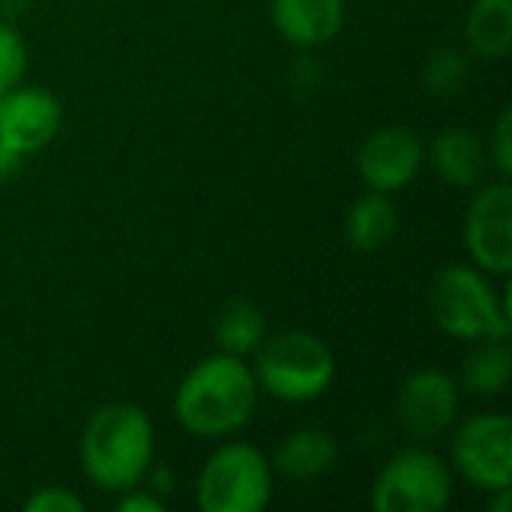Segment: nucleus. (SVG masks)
I'll return each mask as SVG.
<instances>
[{
  "instance_id": "nucleus-1",
  "label": "nucleus",
  "mask_w": 512,
  "mask_h": 512,
  "mask_svg": "<svg viewBox=\"0 0 512 512\" xmlns=\"http://www.w3.org/2000/svg\"><path fill=\"white\" fill-rule=\"evenodd\" d=\"M258 402L255 372L234 354L201 360L180 384L174 411L177 420L201 438L231 435L249 423Z\"/></svg>"
},
{
  "instance_id": "nucleus-2",
  "label": "nucleus",
  "mask_w": 512,
  "mask_h": 512,
  "mask_svg": "<svg viewBox=\"0 0 512 512\" xmlns=\"http://www.w3.org/2000/svg\"><path fill=\"white\" fill-rule=\"evenodd\" d=\"M153 459V426L138 405L99 408L81 438L87 477L108 492H129L147 474Z\"/></svg>"
},
{
  "instance_id": "nucleus-3",
  "label": "nucleus",
  "mask_w": 512,
  "mask_h": 512,
  "mask_svg": "<svg viewBox=\"0 0 512 512\" xmlns=\"http://www.w3.org/2000/svg\"><path fill=\"white\" fill-rule=\"evenodd\" d=\"M429 306L438 327L456 339L483 342L510 336V306L492 288V282L462 264L438 270Z\"/></svg>"
},
{
  "instance_id": "nucleus-4",
  "label": "nucleus",
  "mask_w": 512,
  "mask_h": 512,
  "mask_svg": "<svg viewBox=\"0 0 512 512\" xmlns=\"http://www.w3.org/2000/svg\"><path fill=\"white\" fill-rule=\"evenodd\" d=\"M255 351V381L282 402H312L333 384V354L309 333L288 330L261 342Z\"/></svg>"
},
{
  "instance_id": "nucleus-5",
  "label": "nucleus",
  "mask_w": 512,
  "mask_h": 512,
  "mask_svg": "<svg viewBox=\"0 0 512 512\" xmlns=\"http://www.w3.org/2000/svg\"><path fill=\"white\" fill-rule=\"evenodd\" d=\"M270 462L249 444L216 450L198 480V507L204 512H258L270 504Z\"/></svg>"
},
{
  "instance_id": "nucleus-6",
  "label": "nucleus",
  "mask_w": 512,
  "mask_h": 512,
  "mask_svg": "<svg viewBox=\"0 0 512 512\" xmlns=\"http://www.w3.org/2000/svg\"><path fill=\"white\" fill-rule=\"evenodd\" d=\"M453 495L447 465L420 447L396 453L375 480L372 504L378 512H438Z\"/></svg>"
},
{
  "instance_id": "nucleus-7",
  "label": "nucleus",
  "mask_w": 512,
  "mask_h": 512,
  "mask_svg": "<svg viewBox=\"0 0 512 512\" xmlns=\"http://www.w3.org/2000/svg\"><path fill=\"white\" fill-rule=\"evenodd\" d=\"M456 468L480 489L501 492L512 480V423L504 414H477L453 438Z\"/></svg>"
},
{
  "instance_id": "nucleus-8",
  "label": "nucleus",
  "mask_w": 512,
  "mask_h": 512,
  "mask_svg": "<svg viewBox=\"0 0 512 512\" xmlns=\"http://www.w3.org/2000/svg\"><path fill=\"white\" fill-rule=\"evenodd\" d=\"M465 240L486 273H510L512 267V192L510 183L501 180L486 186L468 207Z\"/></svg>"
},
{
  "instance_id": "nucleus-9",
  "label": "nucleus",
  "mask_w": 512,
  "mask_h": 512,
  "mask_svg": "<svg viewBox=\"0 0 512 512\" xmlns=\"http://www.w3.org/2000/svg\"><path fill=\"white\" fill-rule=\"evenodd\" d=\"M423 156L426 150L414 129L381 126L363 141L357 153V168L375 192H396L417 177Z\"/></svg>"
},
{
  "instance_id": "nucleus-10",
  "label": "nucleus",
  "mask_w": 512,
  "mask_h": 512,
  "mask_svg": "<svg viewBox=\"0 0 512 512\" xmlns=\"http://www.w3.org/2000/svg\"><path fill=\"white\" fill-rule=\"evenodd\" d=\"M459 411V387L438 369H420L399 390V417L414 438H438Z\"/></svg>"
},
{
  "instance_id": "nucleus-11",
  "label": "nucleus",
  "mask_w": 512,
  "mask_h": 512,
  "mask_svg": "<svg viewBox=\"0 0 512 512\" xmlns=\"http://www.w3.org/2000/svg\"><path fill=\"white\" fill-rule=\"evenodd\" d=\"M63 111L60 102L39 87L9 90L0 99V141L18 153L42 150L60 129Z\"/></svg>"
},
{
  "instance_id": "nucleus-12",
  "label": "nucleus",
  "mask_w": 512,
  "mask_h": 512,
  "mask_svg": "<svg viewBox=\"0 0 512 512\" xmlns=\"http://www.w3.org/2000/svg\"><path fill=\"white\" fill-rule=\"evenodd\" d=\"M273 24L279 33L303 48L330 42L345 18L342 0H273Z\"/></svg>"
},
{
  "instance_id": "nucleus-13",
  "label": "nucleus",
  "mask_w": 512,
  "mask_h": 512,
  "mask_svg": "<svg viewBox=\"0 0 512 512\" xmlns=\"http://www.w3.org/2000/svg\"><path fill=\"white\" fill-rule=\"evenodd\" d=\"M432 165L450 186L471 189L486 174V147L468 129H447L432 141Z\"/></svg>"
},
{
  "instance_id": "nucleus-14",
  "label": "nucleus",
  "mask_w": 512,
  "mask_h": 512,
  "mask_svg": "<svg viewBox=\"0 0 512 512\" xmlns=\"http://www.w3.org/2000/svg\"><path fill=\"white\" fill-rule=\"evenodd\" d=\"M339 459L336 438L318 429H300L288 435L276 450V471L288 480H315L327 474Z\"/></svg>"
},
{
  "instance_id": "nucleus-15",
  "label": "nucleus",
  "mask_w": 512,
  "mask_h": 512,
  "mask_svg": "<svg viewBox=\"0 0 512 512\" xmlns=\"http://www.w3.org/2000/svg\"><path fill=\"white\" fill-rule=\"evenodd\" d=\"M396 228H399V213H396L393 201L387 198V192H369V195L357 198L345 219L348 243L366 255L384 249L393 240Z\"/></svg>"
},
{
  "instance_id": "nucleus-16",
  "label": "nucleus",
  "mask_w": 512,
  "mask_h": 512,
  "mask_svg": "<svg viewBox=\"0 0 512 512\" xmlns=\"http://www.w3.org/2000/svg\"><path fill=\"white\" fill-rule=\"evenodd\" d=\"M465 27L474 54L489 60L504 57L512 45V0H477Z\"/></svg>"
},
{
  "instance_id": "nucleus-17",
  "label": "nucleus",
  "mask_w": 512,
  "mask_h": 512,
  "mask_svg": "<svg viewBox=\"0 0 512 512\" xmlns=\"http://www.w3.org/2000/svg\"><path fill=\"white\" fill-rule=\"evenodd\" d=\"M213 336L225 354L243 357L264 342V315L258 312V306H252L246 300H231L216 315Z\"/></svg>"
},
{
  "instance_id": "nucleus-18",
  "label": "nucleus",
  "mask_w": 512,
  "mask_h": 512,
  "mask_svg": "<svg viewBox=\"0 0 512 512\" xmlns=\"http://www.w3.org/2000/svg\"><path fill=\"white\" fill-rule=\"evenodd\" d=\"M512 375L507 339H483L465 360V387L477 396H498Z\"/></svg>"
},
{
  "instance_id": "nucleus-19",
  "label": "nucleus",
  "mask_w": 512,
  "mask_h": 512,
  "mask_svg": "<svg viewBox=\"0 0 512 512\" xmlns=\"http://www.w3.org/2000/svg\"><path fill=\"white\" fill-rule=\"evenodd\" d=\"M423 78H426V87H429L432 93L447 96V93H456V90L465 84L468 66H465V60H462L459 51L444 48V51H435V54L429 57Z\"/></svg>"
},
{
  "instance_id": "nucleus-20",
  "label": "nucleus",
  "mask_w": 512,
  "mask_h": 512,
  "mask_svg": "<svg viewBox=\"0 0 512 512\" xmlns=\"http://www.w3.org/2000/svg\"><path fill=\"white\" fill-rule=\"evenodd\" d=\"M24 69H27V48L21 36L9 24H0V99L18 87Z\"/></svg>"
},
{
  "instance_id": "nucleus-21",
  "label": "nucleus",
  "mask_w": 512,
  "mask_h": 512,
  "mask_svg": "<svg viewBox=\"0 0 512 512\" xmlns=\"http://www.w3.org/2000/svg\"><path fill=\"white\" fill-rule=\"evenodd\" d=\"M24 510L30 512H81L84 504L66 489H42L33 498L24 501Z\"/></svg>"
},
{
  "instance_id": "nucleus-22",
  "label": "nucleus",
  "mask_w": 512,
  "mask_h": 512,
  "mask_svg": "<svg viewBox=\"0 0 512 512\" xmlns=\"http://www.w3.org/2000/svg\"><path fill=\"white\" fill-rule=\"evenodd\" d=\"M512 126V114L504 111L495 123V135L489 141V150H492V159H495V168L501 174V180H507L512 171V141H510V129Z\"/></svg>"
},
{
  "instance_id": "nucleus-23",
  "label": "nucleus",
  "mask_w": 512,
  "mask_h": 512,
  "mask_svg": "<svg viewBox=\"0 0 512 512\" xmlns=\"http://www.w3.org/2000/svg\"><path fill=\"white\" fill-rule=\"evenodd\" d=\"M120 512H162V504L150 495H129L120 501Z\"/></svg>"
},
{
  "instance_id": "nucleus-24",
  "label": "nucleus",
  "mask_w": 512,
  "mask_h": 512,
  "mask_svg": "<svg viewBox=\"0 0 512 512\" xmlns=\"http://www.w3.org/2000/svg\"><path fill=\"white\" fill-rule=\"evenodd\" d=\"M21 156H24V153H18L15 147H9V144H3V141H0V180L18 171Z\"/></svg>"
}]
</instances>
